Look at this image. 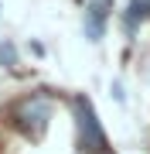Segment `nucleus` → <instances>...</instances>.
<instances>
[{
  "label": "nucleus",
  "mask_w": 150,
  "mask_h": 154,
  "mask_svg": "<svg viewBox=\"0 0 150 154\" xmlns=\"http://www.w3.org/2000/svg\"><path fill=\"white\" fill-rule=\"evenodd\" d=\"M72 120H75V144H78V151L106 154V134H102L99 116H96L92 103L85 96H75L72 99Z\"/></svg>",
  "instance_id": "nucleus-2"
},
{
  "label": "nucleus",
  "mask_w": 150,
  "mask_h": 154,
  "mask_svg": "<svg viewBox=\"0 0 150 154\" xmlns=\"http://www.w3.org/2000/svg\"><path fill=\"white\" fill-rule=\"evenodd\" d=\"M51 113H55V99H51L48 93H31V96L17 99L14 110H10L14 127H17V130H24L28 137H41V134L48 130Z\"/></svg>",
  "instance_id": "nucleus-1"
},
{
  "label": "nucleus",
  "mask_w": 150,
  "mask_h": 154,
  "mask_svg": "<svg viewBox=\"0 0 150 154\" xmlns=\"http://www.w3.org/2000/svg\"><path fill=\"white\" fill-rule=\"evenodd\" d=\"M109 11H113V0H89V7H85V38L89 41H102Z\"/></svg>",
  "instance_id": "nucleus-3"
},
{
  "label": "nucleus",
  "mask_w": 150,
  "mask_h": 154,
  "mask_svg": "<svg viewBox=\"0 0 150 154\" xmlns=\"http://www.w3.org/2000/svg\"><path fill=\"white\" fill-rule=\"evenodd\" d=\"M147 14H150V0H130V11H126V17H123V28H126L130 38L137 34L140 21H143Z\"/></svg>",
  "instance_id": "nucleus-4"
},
{
  "label": "nucleus",
  "mask_w": 150,
  "mask_h": 154,
  "mask_svg": "<svg viewBox=\"0 0 150 154\" xmlns=\"http://www.w3.org/2000/svg\"><path fill=\"white\" fill-rule=\"evenodd\" d=\"M0 62H4L7 69H14V65H17V58H14V45H10V41L0 45Z\"/></svg>",
  "instance_id": "nucleus-5"
}]
</instances>
